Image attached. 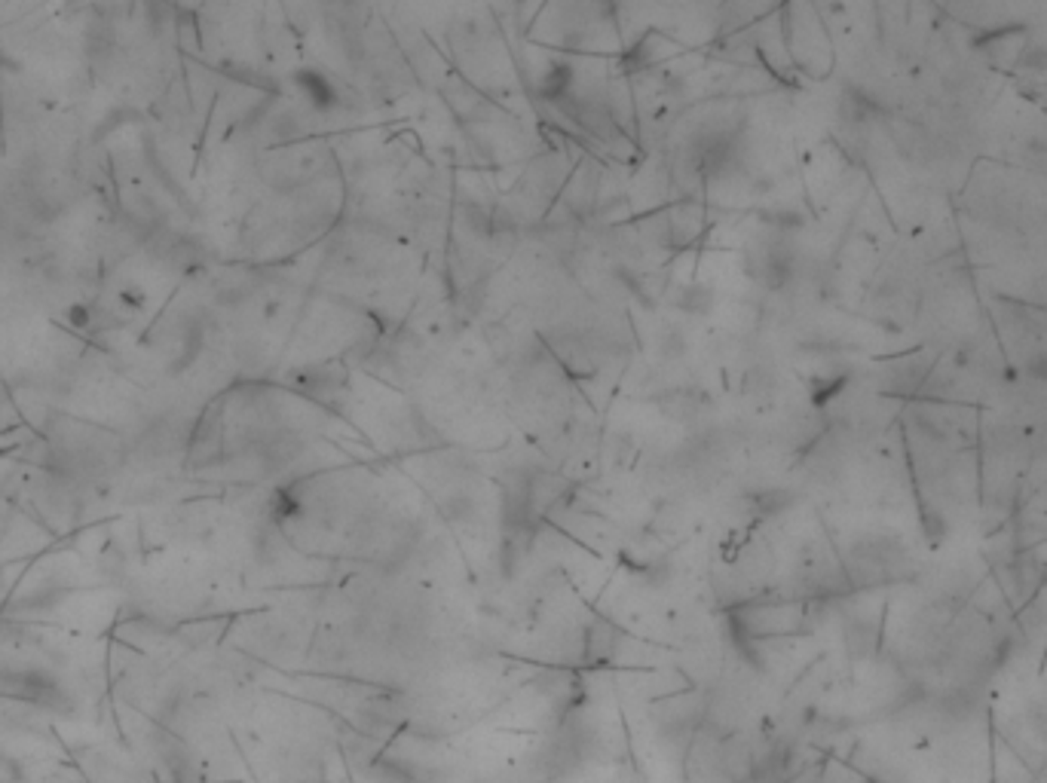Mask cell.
<instances>
[{
	"instance_id": "1",
	"label": "cell",
	"mask_w": 1047,
	"mask_h": 783,
	"mask_svg": "<svg viewBox=\"0 0 1047 783\" xmlns=\"http://www.w3.org/2000/svg\"><path fill=\"white\" fill-rule=\"evenodd\" d=\"M732 624L748 640L790 637L805 624V606L794 600H754L732 612Z\"/></svg>"
},
{
	"instance_id": "2",
	"label": "cell",
	"mask_w": 1047,
	"mask_h": 783,
	"mask_svg": "<svg viewBox=\"0 0 1047 783\" xmlns=\"http://www.w3.org/2000/svg\"><path fill=\"white\" fill-rule=\"evenodd\" d=\"M720 780L754 783V743L739 732H729L720 747Z\"/></svg>"
}]
</instances>
